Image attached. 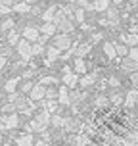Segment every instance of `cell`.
Segmentation results:
<instances>
[{"instance_id":"cell-3","label":"cell","mask_w":138,"mask_h":146,"mask_svg":"<svg viewBox=\"0 0 138 146\" xmlns=\"http://www.w3.org/2000/svg\"><path fill=\"white\" fill-rule=\"evenodd\" d=\"M132 104H134V94H129L127 102H125V108H132Z\"/></svg>"},{"instance_id":"cell-4","label":"cell","mask_w":138,"mask_h":146,"mask_svg":"<svg viewBox=\"0 0 138 146\" xmlns=\"http://www.w3.org/2000/svg\"><path fill=\"white\" fill-rule=\"evenodd\" d=\"M131 56H132V60H136V62H138V48L131 50Z\"/></svg>"},{"instance_id":"cell-1","label":"cell","mask_w":138,"mask_h":146,"mask_svg":"<svg viewBox=\"0 0 138 146\" xmlns=\"http://www.w3.org/2000/svg\"><path fill=\"white\" fill-rule=\"evenodd\" d=\"M81 146H138V121L123 108L102 106L88 117L79 137Z\"/></svg>"},{"instance_id":"cell-2","label":"cell","mask_w":138,"mask_h":146,"mask_svg":"<svg viewBox=\"0 0 138 146\" xmlns=\"http://www.w3.org/2000/svg\"><path fill=\"white\" fill-rule=\"evenodd\" d=\"M108 4H109V0H98V2H96V8H98V10H104Z\"/></svg>"},{"instance_id":"cell-5","label":"cell","mask_w":138,"mask_h":146,"mask_svg":"<svg viewBox=\"0 0 138 146\" xmlns=\"http://www.w3.org/2000/svg\"><path fill=\"white\" fill-rule=\"evenodd\" d=\"M127 40H129V42H138V36H134V35H132V36H127Z\"/></svg>"}]
</instances>
